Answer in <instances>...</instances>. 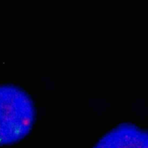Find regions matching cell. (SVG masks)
Wrapping results in <instances>:
<instances>
[{
  "label": "cell",
  "mask_w": 148,
  "mask_h": 148,
  "mask_svg": "<svg viewBox=\"0 0 148 148\" xmlns=\"http://www.w3.org/2000/svg\"><path fill=\"white\" fill-rule=\"evenodd\" d=\"M34 120V105L28 94L16 86L0 85V145L25 138Z\"/></svg>",
  "instance_id": "1"
},
{
  "label": "cell",
  "mask_w": 148,
  "mask_h": 148,
  "mask_svg": "<svg viewBox=\"0 0 148 148\" xmlns=\"http://www.w3.org/2000/svg\"><path fill=\"white\" fill-rule=\"evenodd\" d=\"M95 147L148 148V130L134 124H120L104 134Z\"/></svg>",
  "instance_id": "2"
}]
</instances>
